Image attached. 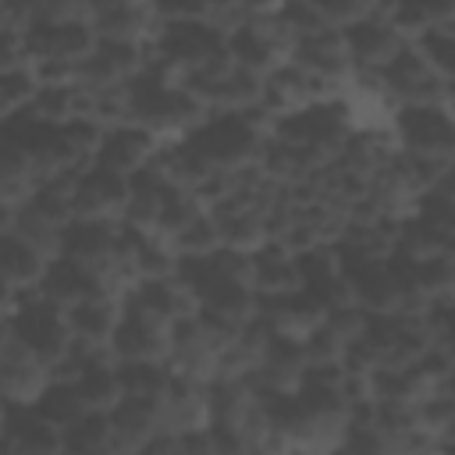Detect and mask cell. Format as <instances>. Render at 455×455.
I'll return each mask as SVG.
<instances>
[{
  "label": "cell",
  "instance_id": "cell-3",
  "mask_svg": "<svg viewBox=\"0 0 455 455\" xmlns=\"http://www.w3.org/2000/svg\"><path fill=\"white\" fill-rule=\"evenodd\" d=\"M391 135L402 153L451 160L455 153V124L448 107H398L391 117Z\"/></svg>",
  "mask_w": 455,
  "mask_h": 455
},
{
  "label": "cell",
  "instance_id": "cell-25",
  "mask_svg": "<svg viewBox=\"0 0 455 455\" xmlns=\"http://www.w3.org/2000/svg\"><path fill=\"white\" fill-rule=\"evenodd\" d=\"M366 320H370V316H366L355 302H345V306H334V309H327V313H323V327H331L345 345H348V341H355V338L363 334Z\"/></svg>",
  "mask_w": 455,
  "mask_h": 455
},
{
  "label": "cell",
  "instance_id": "cell-9",
  "mask_svg": "<svg viewBox=\"0 0 455 455\" xmlns=\"http://www.w3.org/2000/svg\"><path fill=\"white\" fill-rule=\"evenodd\" d=\"M167 331L164 323H153L132 309L121 306V320L107 341L114 363H164L167 359Z\"/></svg>",
  "mask_w": 455,
  "mask_h": 455
},
{
  "label": "cell",
  "instance_id": "cell-5",
  "mask_svg": "<svg viewBox=\"0 0 455 455\" xmlns=\"http://www.w3.org/2000/svg\"><path fill=\"white\" fill-rule=\"evenodd\" d=\"M387 7L391 4H370L359 21H352L348 28H341V39H345V50H348L352 68L380 71L405 46L398 39V32L387 25Z\"/></svg>",
  "mask_w": 455,
  "mask_h": 455
},
{
  "label": "cell",
  "instance_id": "cell-10",
  "mask_svg": "<svg viewBox=\"0 0 455 455\" xmlns=\"http://www.w3.org/2000/svg\"><path fill=\"white\" fill-rule=\"evenodd\" d=\"M36 295H39L43 302L57 306V309H71L75 302L92 299V295H107V291H103V284H100L96 274H89L85 267H78V263H71V259H64V256H53V259L46 263L39 284H36ZM110 299H114V295H110Z\"/></svg>",
  "mask_w": 455,
  "mask_h": 455
},
{
  "label": "cell",
  "instance_id": "cell-17",
  "mask_svg": "<svg viewBox=\"0 0 455 455\" xmlns=\"http://www.w3.org/2000/svg\"><path fill=\"white\" fill-rule=\"evenodd\" d=\"M28 121L36 124H50L60 128L68 121H75V85L71 89H53V85H36L28 107L21 110Z\"/></svg>",
  "mask_w": 455,
  "mask_h": 455
},
{
  "label": "cell",
  "instance_id": "cell-22",
  "mask_svg": "<svg viewBox=\"0 0 455 455\" xmlns=\"http://www.w3.org/2000/svg\"><path fill=\"white\" fill-rule=\"evenodd\" d=\"M217 231H220V245L224 249H235V252H256L263 242H267V231H263V217L259 213H231L224 220H213Z\"/></svg>",
  "mask_w": 455,
  "mask_h": 455
},
{
  "label": "cell",
  "instance_id": "cell-19",
  "mask_svg": "<svg viewBox=\"0 0 455 455\" xmlns=\"http://www.w3.org/2000/svg\"><path fill=\"white\" fill-rule=\"evenodd\" d=\"M419 60L437 75V78H448L451 82V71H455V28L444 25V28H427L419 39L409 43Z\"/></svg>",
  "mask_w": 455,
  "mask_h": 455
},
{
  "label": "cell",
  "instance_id": "cell-27",
  "mask_svg": "<svg viewBox=\"0 0 455 455\" xmlns=\"http://www.w3.org/2000/svg\"><path fill=\"white\" fill-rule=\"evenodd\" d=\"M18 68H28L25 64V50H21V36L0 32V75L18 71Z\"/></svg>",
  "mask_w": 455,
  "mask_h": 455
},
{
  "label": "cell",
  "instance_id": "cell-2",
  "mask_svg": "<svg viewBox=\"0 0 455 455\" xmlns=\"http://www.w3.org/2000/svg\"><path fill=\"white\" fill-rule=\"evenodd\" d=\"M188 139L213 171H238L245 164H256L259 142L267 135L249 128L238 114H210Z\"/></svg>",
  "mask_w": 455,
  "mask_h": 455
},
{
  "label": "cell",
  "instance_id": "cell-15",
  "mask_svg": "<svg viewBox=\"0 0 455 455\" xmlns=\"http://www.w3.org/2000/svg\"><path fill=\"white\" fill-rule=\"evenodd\" d=\"M60 455H117L107 412H85L60 430Z\"/></svg>",
  "mask_w": 455,
  "mask_h": 455
},
{
  "label": "cell",
  "instance_id": "cell-16",
  "mask_svg": "<svg viewBox=\"0 0 455 455\" xmlns=\"http://www.w3.org/2000/svg\"><path fill=\"white\" fill-rule=\"evenodd\" d=\"M75 391L82 398V405L89 412H110L124 391H121V377H117V363H100V366H89L78 380H75Z\"/></svg>",
  "mask_w": 455,
  "mask_h": 455
},
{
  "label": "cell",
  "instance_id": "cell-18",
  "mask_svg": "<svg viewBox=\"0 0 455 455\" xmlns=\"http://www.w3.org/2000/svg\"><path fill=\"white\" fill-rule=\"evenodd\" d=\"M32 409H36L50 427H57V430L71 427L78 416H85V412H89V409L82 405V398H78L75 384H46V387L39 391V398L32 402Z\"/></svg>",
  "mask_w": 455,
  "mask_h": 455
},
{
  "label": "cell",
  "instance_id": "cell-24",
  "mask_svg": "<svg viewBox=\"0 0 455 455\" xmlns=\"http://www.w3.org/2000/svg\"><path fill=\"white\" fill-rule=\"evenodd\" d=\"M331 455H395V444L377 427H345Z\"/></svg>",
  "mask_w": 455,
  "mask_h": 455
},
{
  "label": "cell",
  "instance_id": "cell-12",
  "mask_svg": "<svg viewBox=\"0 0 455 455\" xmlns=\"http://www.w3.org/2000/svg\"><path fill=\"white\" fill-rule=\"evenodd\" d=\"M249 288L259 299L299 291L302 281H299V270H295V256H288L277 242H263L256 252H249Z\"/></svg>",
  "mask_w": 455,
  "mask_h": 455
},
{
  "label": "cell",
  "instance_id": "cell-14",
  "mask_svg": "<svg viewBox=\"0 0 455 455\" xmlns=\"http://www.w3.org/2000/svg\"><path fill=\"white\" fill-rule=\"evenodd\" d=\"M46 256H39L28 242H21L11 228L0 231V281L11 284L18 295L25 291H36L43 270H46Z\"/></svg>",
  "mask_w": 455,
  "mask_h": 455
},
{
  "label": "cell",
  "instance_id": "cell-21",
  "mask_svg": "<svg viewBox=\"0 0 455 455\" xmlns=\"http://www.w3.org/2000/svg\"><path fill=\"white\" fill-rule=\"evenodd\" d=\"M171 249L178 252V259H203V256H213L220 249V231L213 224V217L203 210L185 231H178L171 238Z\"/></svg>",
  "mask_w": 455,
  "mask_h": 455
},
{
  "label": "cell",
  "instance_id": "cell-20",
  "mask_svg": "<svg viewBox=\"0 0 455 455\" xmlns=\"http://www.w3.org/2000/svg\"><path fill=\"white\" fill-rule=\"evenodd\" d=\"M121 391L132 398H160L167 391L171 370L167 363H117Z\"/></svg>",
  "mask_w": 455,
  "mask_h": 455
},
{
  "label": "cell",
  "instance_id": "cell-28",
  "mask_svg": "<svg viewBox=\"0 0 455 455\" xmlns=\"http://www.w3.org/2000/svg\"><path fill=\"white\" fill-rule=\"evenodd\" d=\"M11 338V327H7V313H0V345Z\"/></svg>",
  "mask_w": 455,
  "mask_h": 455
},
{
  "label": "cell",
  "instance_id": "cell-1",
  "mask_svg": "<svg viewBox=\"0 0 455 455\" xmlns=\"http://www.w3.org/2000/svg\"><path fill=\"white\" fill-rule=\"evenodd\" d=\"M7 327H11V338L46 370L50 363H57L68 345H71V331H68V320H64V309L43 302L36 291H25L18 299V306L11 309L7 316Z\"/></svg>",
  "mask_w": 455,
  "mask_h": 455
},
{
  "label": "cell",
  "instance_id": "cell-8",
  "mask_svg": "<svg viewBox=\"0 0 455 455\" xmlns=\"http://www.w3.org/2000/svg\"><path fill=\"white\" fill-rule=\"evenodd\" d=\"M156 149H160V139L149 135L146 128H139V124H117V128H107L100 135V146L92 153V164H100V167H107V171H114L121 178H132V174H139L153 160Z\"/></svg>",
  "mask_w": 455,
  "mask_h": 455
},
{
  "label": "cell",
  "instance_id": "cell-11",
  "mask_svg": "<svg viewBox=\"0 0 455 455\" xmlns=\"http://www.w3.org/2000/svg\"><path fill=\"white\" fill-rule=\"evenodd\" d=\"M46 387V370L14 341L0 345V402L4 405H32Z\"/></svg>",
  "mask_w": 455,
  "mask_h": 455
},
{
  "label": "cell",
  "instance_id": "cell-13",
  "mask_svg": "<svg viewBox=\"0 0 455 455\" xmlns=\"http://www.w3.org/2000/svg\"><path fill=\"white\" fill-rule=\"evenodd\" d=\"M64 320H68V331H71L75 341L107 345L117 320H121V299H110V295L82 299L71 309H64Z\"/></svg>",
  "mask_w": 455,
  "mask_h": 455
},
{
  "label": "cell",
  "instance_id": "cell-6",
  "mask_svg": "<svg viewBox=\"0 0 455 455\" xmlns=\"http://www.w3.org/2000/svg\"><path fill=\"white\" fill-rule=\"evenodd\" d=\"M284 60H291L306 75L323 78V82H334V85H341L352 75V60H348V50H345V39H341L338 28H320V32L299 36L288 46V57Z\"/></svg>",
  "mask_w": 455,
  "mask_h": 455
},
{
  "label": "cell",
  "instance_id": "cell-7",
  "mask_svg": "<svg viewBox=\"0 0 455 455\" xmlns=\"http://www.w3.org/2000/svg\"><path fill=\"white\" fill-rule=\"evenodd\" d=\"M89 25L96 32V39H110V43H153L160 18L153 11V4H89Z\"/></svg>",
  "mask_w": 455,
  "mask_h": 455
},
{
  "label": "cell",
  "instance_id": "cell-4",
  "mask_svg": "<svg viewBox=\"0 0 455 455\" xmlns=\"http://www.w3.org/2000/svg\"><path fill=\"white\" fill-rule=\"evenodd\" d=\"M71 220H121L124 199H128V178L100 167V164H85L75 181H71Z\"/></svg>",
  "mask_w": 455,
  "mask_h": 455
},
{
  "label": "cell",
  "instance_id": "cell-26",
  "mask_svg": "<svg viewBox=\"0 0 455 455\" xmlns=\"http://www.w3.org/2000/svg\"><path fill=\"white\" fill-rule=\"evenodd\" d=\"M135 455H185V437L174 430H156L135 448Z\"/></svg>",
  "mask_w": 455,
  "mask_h": 455
},
{
  "label": "cell",
  "instance_id": "cell-23",
  "mask_svg": "<svg viewBox=\"0 0 455 455\" xmlns=\"http://www.w3.org/2000/svg\"><path fill=\"white\" fill-rule=\"evenodd\" d=\"M302 359H306V370H313V366H338L341 363V352H345V341L331 331V327H313L302 341Z\"/></svg>",
  "mask_w": 455,
  "mask_h": 455
}]
</instances>
